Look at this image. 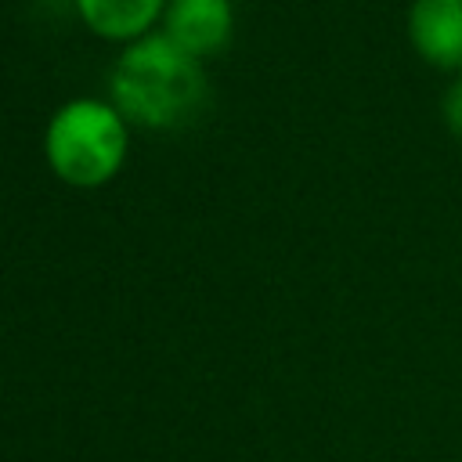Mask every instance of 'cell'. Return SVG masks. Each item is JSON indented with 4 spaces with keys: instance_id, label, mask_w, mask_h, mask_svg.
<instances>
[{
    "instance_id": "6da1fadb",
    "label": "cell",
    "mask_w": 462,
    "mask_h": 462,
    "mask_svg": "<svg viewBox=\"0 0 462 462\" xmlns=\"http://www.w3.org/2000/svg\"><path fill=\"white\" fill-rule=\"evenodd\" d=\"M116 108L144 126L188 123L206 101V76L166 32L137 36L112 69Z\"/></svg>"
},
{
    "instance_id": "7a4b0ae2",
    "label": "cell",
    "mask_w": 462,
    "mask_h": 462,
    "mask_svg": "<svg viewBox=\"0 0 462 462\" xmlns=\"http://www.w3.org/2000/svg\"><path fill=\"white\" fill-rule=\"evenodd\" d=\"M47 159L72 184H101L116 173L126 152V130L112 105L76 97L47 123Z\"/></svg>"
},
{
    "instance_id": "3957f363",
    "label": "cell",
    "mask_w": 462,
    "mask_h": 462,
    "mask_svg": "<svg viewBox=\"0 0 462 462\" xmlns=\"http://www.w3.org/2000/svg\"><path fill=\"white\" fill-rule=\"evenodd\" d=\"M408 36L419 58L437 69H462V0H411Z\"/></svg>"
},
{
    "instance_id": "277c9868",
    "label": "cell",
    "mask_w": 462,
    "mask_h": 462,
    "mask_svg": "<svg viewBox=\"0 0 462 462\" xmlns=\"http://www.w3.org/2000/svg\"><path fill=\"white\" fill-rule=\"evenodd\" d=\"M231 32L227 0H173L166 11V36L188 54L217 51Z\"/></svg>"
},
{
    "instance_id": "5b68a950",
    "label": "cell",
    "mask_w": 462,
    "mask_h": 462,
    "mask_svg": "<svg viewBox=\"0 0 462 462\" xmlns=\"http://www.w3.org/2000/svg\"><path fill=\"white\" fill-rule=\"evenodd\" d=\"M162 0H76L79 14L105 36H137Z\"/></svg>"
},
{
    "instance_id": "8992f818",
    "label": "cell",
    "mask_w": 462,
    "mask_h": 462,
    "mask_svg": "<svg viewBox=\"0 0 462 462\" xmlns=\"http://www.w3.org/2000/svg\"><path fill=\"white\" fill-rule=\"evenodd\" d=\"M440 112H444L448 130H451L455 137H462V76L448 87V94H444V101H440Z\"/></svg>"
}]
</instances>
